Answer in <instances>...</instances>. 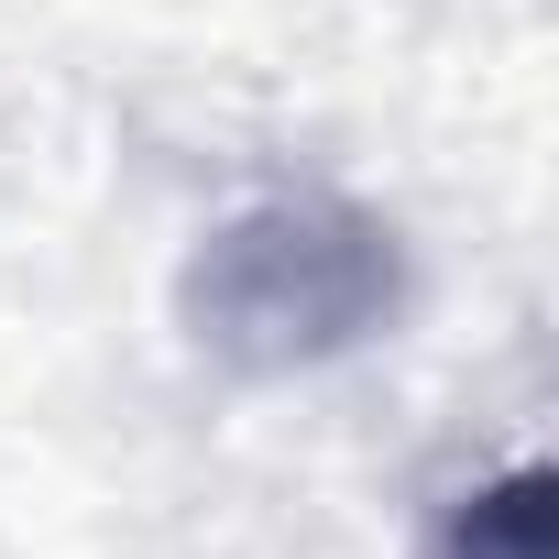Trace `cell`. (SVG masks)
Returning a JSON list of instances; mask_svg holds the SVG:
<instances>
[{"mask_svg":"<svg viewBox=\"0 0 559 559\" xmlns=\"http://www.w3.org/2000/svg\"><path fill=\"white\" fill-rule=\"evenodd\" d=\"M176 319L209 362H230L252 384L352 362L362 341H384L406 319V241H395V219H373L362 198H330V187L252 198L219 230H198V252L176 274Z\"/></svg>","mask_w":559,"mask_h":559,"instance_id":"cell-1","label":"cell"},{"mask_svg":"<svg viewBox=\"0 0 559 559\" xmlns=\"http://www.w3.org/2000/svg\"><path fill=\"white\" fill-rule=\"evenodd\" d=\"M428 559H559V483H548V461H515V472L450 493Z\"/></svg>","mask_w":559,"mask_h":559,"instance_id":"cell-2","label":"cell"}]
</instances>
